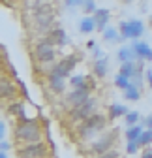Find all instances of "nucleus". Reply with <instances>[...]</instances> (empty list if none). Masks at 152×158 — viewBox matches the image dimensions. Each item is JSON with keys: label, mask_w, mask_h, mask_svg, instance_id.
Instances as JSON below:
<instances>
[{"label": "nucleus", "mask_w": 152, "mask_h": 158, "mask_svg": "<svg viewBox=\"0 0 152 158\" xmlns=\"http://www.w3.org/2000/svg\"><path fill=\"white\" fill-rule=\"evenodd\" d=\"M42 126L38 124V121L32 118H25L21 117V123L15 128V137L19 141H26V143H34V141H42Z\"/></svg>", "instance_id": "obj_1"}, {"label": "nucleus", "mask_w": 152, "mask_h": 158, "mask_svg": "<svg viewBox=\"0 0 152 158\" xmlns=\"http://www.w3.org/2000/svg\"><path fill=\"white\" fill-rule=\"evenodd\" d=\"M107 124V118L100 113H94L90 115L88 118H85V121H81V126H79V135L83 137V139H88V137H92L94 134H98L105 128Z\"/></svg>", "instance_id": "obj_2"}, {"label": "nucleus", "mask_w": 152, "mask_h": 158, "mask_svg": "<svg viewBox=\"0 0 152 158\" xmlns=\"http://www.w3.org/2000/svg\"><path fill=\"white\" fill-rule=\"evenodd\" d=\"M118 30H120V38L122 40H139L145 32V25L137 19L134 21H122L118 25Z\"/></svg>", "instance_id": "obj_3"}, {"label": "nucleus", "mask_w": 152, "mask_h": 158, "mask_svg": "<svg viewBox=\"0 0 152 158\" xmlns=\"http://www.w3.org/2000/svg\"><path fill=\"white\" fill-rule=\"evenodd\" d=\"M96 107H98V102L94 100V98H88L85 104L75 106L70 111V117H71V121H85V118H88L90 115L96 113Z\"/></svg>", "instance_id": "obj_4"}, {"label": "nucleus", "mask_w": 152, "mask_h": 158, "mask_svg": "<svg viewBox=\"0 0 152 158\" xmlns=\"http://www.w3.org/2000/svg\"><path fill=\"white\" fill-rule=\"evenodd\" d=\"M47 154H49V151H47V145L43 141L28 143L26 147H23L17 152L19 158H47Z\"/></svg>", "instance_id": "obj_5"}, {"label": "nucleus", "mask_w": 152, "mask_h": 158, "mask_svg": "<svg viewBox=\"0 0 152 158\" xmlns=\"http://www.w3.org/2000/svg\"><path fill=\"white\" fill-rule=\"evenodd\" d=\"M36 58H38V62H42V64H47V62H53L54 60V49H53V44H51V40H40V42L36 44Z\"/></svg>", "instance_id": "obj_6"}, {"label": "nucleus", "mask_w": 152, "mask_h": 158, "mask_svg": "<svg viewBox=\"0 0 152 158\" xmlns=\"http://www.w3.org/2000/svg\"><path fill=\"white\" fill-rule=\"evenodd\" d=\"M90 98V87L85 83V85H81V87H77V89H73L70 94H68V102L75 107V106H81V104H85L86 100Z\"/></svg>", "instance_id": "obj_7"}, {"label": "nucleus", "mask_w": 152, "mask_h": 158, "mask_svg": "<svg viewBox=\"0 0 152 158\" xmlns=\"http://www.w3.org/2000/svg\"><path fill=\"white\" fill-rule=\"evenodd\" d=\"M51 21H53V10L49 6H42L36 10V25L40 30H45L51 27Z\"/></svg>", "instance_id": "obj_8"}, {"label": "nucleus", "mask_w": 152, "mask_h": 158, "mask_svg": "<svg viewBox=\"0 0 152 158\" xmlns=\"http://www.w3.org/2000/svg\"><path fill=\"white\" fill-rule=\"evenodd\" d=\"M92 19H94V23H96V30L103 32V30L109 27L111 13H109V10H105V8H98L96 11L92 13Z\"/></svg>", "instance_id": "obj_9"}, {"label": "nucleus", "mask_w": 152, "mask_h": 158, "mask_svg": "<svg viewBox=\"0 0 152 158\" xmlns=\"http://www.w3.org/2000/svg\"><path fill=\"white\" fill-rule=\"evenodd\" d=\"M15 96H17L15 85L10 81V79L2 77V79H0V100H2V102H8V100H13Z\"/></svg>", "instance_id": "obj_10"}, {"label": "nucleus", "mask_w": 152, "mask_h": 158, "mask_svg": "<svg viewBox=\"0 0 152 158\" xmlns=\"http://www.w3.org/2000/svg\"><path fill=\"white\" fill-rule=\"evenodd\" d=\"M131 47H134V51H135L139 60H150L152 62V47L146 42H134Z\"/></svg>", "instance_id": "obj_11"}, {"label": "nucleus", "mask_w": 152, "mask_h": 158, "mask_svg": "<svg viewBox=\"0 0 152 158\" xmlns=\"http://www.w3.org/2000/svg\"><path fill=\"white\" fill-rule=\"evenodd\" d=\"M111 145H113V135H103L102 139H98L92 145V152L94 154H103V152L111 151Z\"/></svg>", "instance_id": "obj_12"}, {"label": "nucleus", "mask_w": 152, "mask_h": 158, "mask_svg": "<svg viewBox=\"0 0 152 158\" xmlns=\"http://www.w3.org/2000/svg\"><path fill=\"white\" fill-rule=\"evenodd\" d=\"M49 87H51L53 92L60 94V92L64 90V87H66V79L60 77V75H56V73H51V72H49Z\"/></svg>", "instance_id": "obj_13"}, {"label": "nucleus", "mask_w": 152, "mask_h": 158, "mask_svg": "<svg viewBox=\"0 0 152 158\" xmlns=\"http://www.w3.org/2000/svg\"><path fill=\"white\" fill-rule=\"evenodd\" d=\"M49 40H51V44H58V45L68 44V36L60 27H54V28L49 30Z\"/></svg>", "instance_id": "obj_14"}, {"label": "nucleus", "mask_w": 152, "mask_h": 158, "mask_svg": "<svg viewBox=\"0 0 152 158\" xmlns=\"http://www.w3.org/2000/svg\"><path fill=\"white\" fill-rule=\"evenodd\" d=\"M117 58L120 62H128V60H134V58H137V55H135V51H134V47H120L118 49V53H117Z\"/></svg>", "instance_id": "obj_15"}, {"label": "nucleus", "mask_w": 152, "mask_h": 158, "mask_svg": "<svg viewBox=\"0 0 152 158\" xmlns=\"http://www.w3.org/2000/svg\"><path fill=\"white\" fill-rule=\"evenodd\" d=\"M105 73H107V56L96 58V62H94V75L96 77H105Z\"/></svg>", "instance_id": "obj_16"}, {"label": "nucleus", "mask_w": 152, "mask_h": 158, "mask_svg": "<svg viewBox=\"0 0 152 158\" xmlns=\"http://www.w3.org/2000/svg\"><path fill=\"white\" fill-rule=\"evenodd\" d=\"M124 98H126V102H137L139 98H141V90H139V87L131 83V85L124 90Z\"/></svg>", "instance_id": "obj_17"}, {"label": "nucleus", "mask_w": 152, "mask_h": 158, "mask_svg": "<svg viewBox=\"0 0 152 158\" xmlns=\"http://www.w3.org/2000/svg\"><path fill=\"white\" fill-rule=\"evenodd\" d=\"M102 34H103V40H105V42H111V44H113V42H120V40H122V38H120V30L115 28V27H107Z\"/></svg>", "instance_id": "obj_18"}, {"label": "nucleus", "mask_w": 152, "mask_h": 158, "mask_svg": "<svg viewBox=\"0 0 152 158\" xmlns=\"http://www.w3.org/2000/svg\"><path fill=\"white\" fill-rule=\"evenodd\" d=\"M135 72H137V66H135L134 60L122 62V66H120V70H118V73H122V75H126V77H130V79L135 75Z\"/></svg>", "instance_id": "obj_19"}, {"label": "nucleus", "mask_w": 152, "mask_h": 158, "mask_svg": "<svg viewBox=\"0 0 152 158\" xmlns=\"http://www.w3.org/2000/svg\"><path fill=\"white\" fill-rule=\"evenodd\" d=\"M128 113V109H126V106H122V104H111L109 106V117L111 118H118V117H124Z\"/></svg>", "instance_id": "obj_20"}, {"label": "nucleus", "mask_w": 152, "mask_h": 158, "mask_svg": "<svg viewBox=\"0 0 152 158\" xmlns=\"http://www.w3.org/2000/svg\"><path fill=\"white\" fill-rule=\"evenodd\" d=\"M79 30H81V34H90V32H94V30H96V23H94V19H92V17H85L83 21L79 23Z\"/></svg>", "instance_id": "obj_21"}, {"label": "nucleus", "mask_w": 152, "mask_h": 158, "mask_svg": "<svg viewBox=\"0 0 152 158\" xmlns=\"http://www.w3.org/2000/svg\"><path fill=\"white\" fill-rule=\"evenodd\" d=\"M143 130H145L143 124H131V126H128L126 128V139L128 141L130 139H139V135H141Z\"/></svg>", "instance_id": "obj_22"}, {"label": "nucleus", "mask_w": 152, "mask_h": 158, "mask_svg": "<svg viewBox=\"0 0 152 158\" xmlns=\"http://www.w3.org/2000/svg\"><path fill=\"white\" fill-rule=\"evenodd\" d=\"M137 143H139V147H148V145L152 143V130H150V128H146V130L141 132Z\"/></svg>", "instance_id": "obj_23"}, {"label": "nucleus", "mask_w": 152, "mask_h": 158, "mask_svg": "<svg viewBox=\"0 0 152 158\" xmlns=\"http://www.w3.org/2000/svg\"><path fill=\"white\" fill-rule=\"evenodd\" d=\"M115 85H117L120 90H126V89L131 85V79H130V77H126V75H122V73H118V75L115 77Z\"/></svg>", "instance_id": "obj_24"}, {"label": "nucleus", "mask_w": 152, "mask_h": 158, "mask_svg": "<svg viewBox=\"0 0 152 158\" xmlns=\"http://www.w3.org/2000/svg\"><path fill=\"white\" fill-rule=\"evenodd\" d=\"M8 113L13 115V117H25V115H23V102H13V104L8 107Z\"/></svg>", "instance_id": "obj_25"}, {"label": "nucleus", "mask_w": 152, "mask_h": 158, "mask_svg": "<svg viewBox=\"0 0 152 158\" xmlns=\"http://www.w3.org/2000/svg\"><path fill=\"white\" fill-rule=\"evenodd\" d=\"M124 118H126V126L137 124V121H139V113H137V111H128V113L124 115Z\"/></svg>", "instance_id": "obj_26"}, {"label": "nucleus", "mask_w": 152, "mask_h": 158, "mask_svg": "<svg viewBox=\"0 0 152 158\" xmlns=\"http://www.w3.org/2000/svg\"><path fill=\"white\" fill-rule=\"evenodd\" d=\"M51 73H56V75H60V77H68L70 75V72L62 66V62H58V64H56V66H53V70H51Z\"/></svg>", "instance_id": "obj_27"}, {"label": "nucleus", "mask_w": 152, "mask_h": 158, "mask_svg": "<svg viewBox=\"0 0 152 158\" xmlns=\"http://www.w3.org/2000/svg\"><path fill=\"white\" fill-rule=\"evenodd\" d=\"M75 64H77V58H75V56H66L64 60H62V66H64L68 72H71V70L75 68Z\"/></svg>", "instance_id": "obj_28"}, {"label": "nucleus", "mask_w": 152, "mask_h": 158, "mask_svg": "<svg viewBox=\"0 0 152 158\" xmlns=\"http://www.w3.org/2000/svg\"><path fill=\"white\" fill-rule=\"evenodd\" d=\"M81 8H83V11H85V13H94V11L98 10V8H96V2H94V0H85Z\"/></svg>", "instance_id": "obj_29"}, {"label": "nucleus", "mask_w": 152, "mask_h": 158, "mask_svg": "<svg viewBox=\"0 0 152 158\" xmlns=\"http://www.w3.org/2000/svg\"><path fill=\"white\" fill-rule=\"evenodd\" d=\"M137 151H139V143H137V139H130L128 145H126V152H128V154H135Z\"/></svg>", "instance_id": "obj_30"}, {"label": "nucleus", "mask_w": 152, "mask_h": 158, "mask_svg": "<svg viewBox=\"0 0 152 158\" xmlns=\"http://www.w3.org/2000/svg\"><path fill=\"white\" fill-rule=\"evenodd\" d=\"M70 83H71V87H73V89H77V87H81V85H85V83H86V79H85V75H73Z\"/></svg>", "instance_id": "obj_31"}, {"label": "nucleus", "mask_w": 152, "mask_h": 158, "mask_svg": "<svg viewBox=\"0 0 152 158\" xmlns=\"http://www.w3.org/2000/svg\"><path fill=\"white\" fill-rule=\"evenodd\" d=\"M83 2L85 0H64V4H66V8H81L83 6Z\"/></svg>", "instance_id": "obj_32"}, {"label": "nucleus", "mask_w": 152, "mask_h": 158, "mask_svg": "<svg viewBox=\"0 0 152 158\" xmlns=\"http://www.w3.org/2000/svg\"><path fill=\"white\" fill-rule=\"evenodd\" d=\"M96 158H118V152H117V151H107V152H103V154H98Z\"/></svg>", "instance_id": "obj_33"}, {"label": "nucleus", "mask_w": 152, "mask_h": 158, "mask_svg": "<svg viewBox=\"0 0 152 158\" xmlns=\"http://www.w3.org/2000/svg\"><path fill=\"white\" fill-rule=\"evenodd\" d=\"M143 124H145L146 128H150V130H152V115H148V117L145 118V121H143Z\"/></svg>", "instance_id": "obj_34"}, {"label": "nucleus", "mask_w": 152, "mask_h": 158, "mask_svg": "<svg viewBox=\"0 0 152 158\" xmlns=\"http://www.w3.org/2000/svg\"><path fill=\"white\" fill-rule=\"evenodd\" d=\"M8 149H10V143H8V141H4V139H2V141H0V151H4V152H6V151H8Z\"/></svg>", "instance_id": "obj_35"}, {"label": "nucleus", "mask_w": 152, "mask_h": 158, "mask_svg": "<svg viewBox=\"0 0 152 158\" xmlns=\"http://www.w3.org/2000/svg\"><path fill=\"white\" fill-rule=\"evenodd\" d=\"M146 81H148V87L152 89V70H146Z\"/></svg>", "instance_id": "obj_36"}, {"label": "nucleus", "mask_w": 152, "mask_h": 158, "mask_svg": "<svg viewBox=\"0 0 152 158\" xmlns=\"http://www.w3.org/2000/svg\"><path fill=\"white\" fill-rule=\"evenodd\" d=\"M4 132H6V124L0 121V141H2V137H4Z\"/></svg>", "instance_id": "obj_37"}, {"label": "nucleus", "mask_w": 152, "mask_h": 158, "mask_svg": "<svg viewBox=\"0 0 152 158\" xmlns=\"http://www.w3.org/2000/svg\"><path fill=\"white\" fill-rule=\"evenodd\" d=\"M88 49H94V47H96V40H88Z\"/></svg>", "instance_id": "obj_38"}, {"label": "nucleus", "mask_w": 152, "mask_h": 158, "mask_svg": "<svg viewBox=\"0 0 152 158\" xmlns=\"http://www.w3.org/2000/svg\"><path fill=\"white\" fill-rule=\"evenodd\" d=\"M141 158H152V151H146V152H143V156Z\"/></svg>", "instance_id": "obj_39"}, {"label": "nucleus", "mask_w": 152, "mask_h": 158, "mask_svg": "<svg viewBox=\"0 0 152 158\" xmlns=\"http://www.w3.org/2000/svg\"><path fill=\"white\" fill-rule=\"evenodd\" d=\"M0 158H8V156H6V152H4V151H0Z\"/></svg>", "instance_id": "obj_40"}, {"label": "nucleus", "mask_w": 152, "mask_h": 158, "mask_svg": "<svg viewBox=\"0 0 152 158\" xmlns=\"http://www.w3.org/2000/svg\"><path fill=\"white\" fill-rule=\"evenodd\" d=\"M0 2H4V4H10V0H0Z\"/></svg>", "instance_id": "obj_41"}, {"label": "nucleus", "mask_w": 152, "mask_h": 158, "mask_svg": "<svg viewBox=\"0 0 152 158\" xmlns=\"http://www.w3.org/2000/svg\"><path fill=\"white\" fill-rule=\"evenodd\" d=\"M122 2H134V0H122Z\"/></svg>", "instance_id": "obj_42"}, {"label": "nucleus", "mask_w": 152, "mask_h": 158, "mask_svg": "<svg viewBox=\"0 0 152 158\" xmlns=\"http://www.w3.org/2000/svg\"><path fill=\"white\" fill-rule=\"evenodd\" d=\"M150 25H152V17H150Z\"/></svg>", "instance_id": "obj_43"}]
</instances>
